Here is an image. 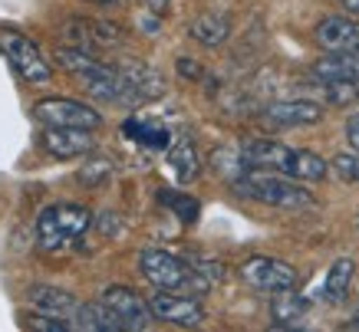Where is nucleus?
<instances>
[{"mask_svg": "<svg viewBox=\"0 0 359 332\" xmlns=\"http://www.w3.org/2000/svg\"><path fill=\"white\" fill-rule=\"evenodd\" d=\"M56 63L86 89L89 96L102 99V102H126V89H122L119 66H109L96 60L93 50H79V46H60L56 50Z\"/></svg>", "mask_w": 359, "mask_h": 332, "instance_id": "1", "label": "nucleus"}, {"mask_svg": "<svg viewBox=\"0 0 359 332\" xmlns=\"http://www.w3.org/2000/svg\"><path fill=\"white\" fill-rule=\"evenodd\" d=\"M238 191L248 194L250 201L267 204V207H283V211H306L313 207V194L300 188L297 178L280 172H267V168H244L238 174Z\"/></svg>", "mask_w": 359, "mask_h": 332, "instance_id": "2", "label": "nucleus"}, {"mask_svg": "<svg viewBox=\"0 0 359 332\" xmlns=\"http://www.w3.org/2000/svg\"><path fill=\"white\" fill-rule=\"evenodd\" d=\"M89 214L79 204H53L36 217V247L46 254H63L89 230Z\"/></svg>", "mask_w": 359, "mask_h": 332, "instance_id": "3", "label": "nucleus"}, {"mask_svg": "<svg viewBox=\"0 0 359 332\" xmlns=\"http://www.w3.org/2000/svg\"><path fill=\"white\" fill-rule=\"evenodd\" d=\"M139 267H142V277L158 289H175V293H195V296H201L211 286L188 260L175 257L168 250H142Z\"/></svg>", "mask_w": 359, "mask_h": 332, "instance_id": "4", "label": "nucleus"}, {"mask_svg": "<svg viewBox=\"0 0 359 332\" xmlns=\"http://www.w3.org/2000/svg\"><path fill=\"white\" fill-rule=\"evenodd\" d=\"M0 53L7 56V63L13 66V73L20 76L30 86H46L53 83V66L46 63V56L40 53V46L30 36H23L20 30L4 27L0 30Z\"/></svg>", "mask_w": 359, "mask_h": 332, "instance_id": "5", "label": "nucleus"}, {"mask_svg": "<svg viewBox=\"0 0 359 332\" xmlns=\"http://www.w3.org/2000/svg\"><path fill=\"white\" fill-rule=\"evenodd\" d=\"M33 116L43 125H63V129H99L102 116L86 102L76 99H40L33 106Z\"/></svg>", "mask_w": 359, "mask_h": 332, "instance_id": "6", "label": "nucleus"}, {"mask_svg": "<svg viewBox=\"0 0 359 332\" xmlns=\"http://www.w3.org/2000/svg\"><path fill=\"white\" fill-rule=\"evenodd\" d=\"M241 277L244 283L261 293H283V289H294L297 286V273L290 263H283L277 257H250L244 267H241Z\"/></svg>", "mask_w": 359, "mask_h": 332, "instance_id": "7", "label": "nucleus"}, {"mask_svg": "<svg viewBox=\"0 0 359 332\" xmlns=\"http://www.w3.org/2000/svg\"><path fill=\"white\" fill-rule=\"evenodd\" d=\"M241 165L244 168H267V172H280L294 178L297 148H287V145L271 139H250L241 145Z\"/></svg>", "mask_w": 359, "mask_h": 332, "instance_id": "8", "label": "nucleus"}, {"mask_svg": "<svg viewBox=\"0 0 359 332\" xmlns=\"http://www.w3.org/2000/svg\"><path fill=\"white\" fill-rule=\"evenodd\" d=\"M149 306H152L155 319L172 322V326H185V329H191V326H201V322H205L201 303H198L195 296L175 293V289H158V293H152Z\"/></svg>", "mask_w": 359, "mask_h": 332, "instance_id": "9", "label": "nucleus"}, {"mask_svg": "<svg viewBox=\"0 0 359 332\" xmlns=\"http://www.w3.org/2000/svg\"><path fill=\"white\" fill-rule=\"evenodd\" d=\"M122 89H126V106H142V102H152V99L165 96V79L158 69L145 63H122Z\"/></svg>", "mask_w": 359, "mask_h": 332, "instance_id": "10", "label": "nucleus"}, {"mask_svg": "<svg viewBox=\"0 0 359 332\" xmlns=\"http://www.w3.org/2000/svg\"><path fill=\"white\" fill-rule=\"evenodd\" d=\"M102 303L109 306L116 316L122 319V326H126V332H139L149 326V319H152V306L142 300L135 289L129 286H109L102 289Z\"/></svg>", "mask_w": 359, "mask_h": 332, "instance_id": "11", "label": "nucleus"}, {"mask_svg": "<svg viewBox=\"0 0 359 332\" xmlns=\"http://www.w3.org/2000/svg\"><path fill=\"white\" fill-rule=\"evenodd\" d=\"M43 148L53 155V158H79V155H89L96 148V139H93V129H63V125H46L43 135Z\"/></svg>", "mask_w": 359, "mask_h": 332, "instance_id": "12", "label": "nucleus"}, {"mask_svg": "<svg viewBox=\"0 0 359 332\" xmlns=\"http://www.w3.org/2000/svg\"><path fill=\"white\" fill-rule=\"evenodd\" d=\"M313 76L320 83H359V50H327L316 60Z\"/></svg>", "mask_w": 359, "mask_h": 332, "instance_id": "13", "label": "nucleus"}, {"mask_svg": "<svg viewBox=\"0 0 359 332\" xmlns=\"http://www.w3.org/2000/svg\"><path fill=\"white\" fill-rule=\"evenodd\" d=\"M30 306L36 312H50V316H60L73 326L76 319V310H79V300L73 293L66 289H56V286H30Z\"/></svg>", "mask_w": 359, "mask_h": 332, "instance_id": "14", "label": "nucleus"}, {"mask_svg": "<svg viewBox=\"0 0 359 332\" xmlns=\"http://www.w3.org/2000/svg\"><path fill=\"white\" fill-rule=\"evenodd\" d=\"M316 43L323 50H359V23L349 17H327L316 27Z\"/></svg>", "mask_w": 359, "mask_h": 332, "instance_id": "15", "label": "nucleus"}, {"mask_svg": "<svg viewBox=\"0 0 359 332\" xmlns=\"http://www.w3.org/2000/svg\"><path fill=\"white\" fill-rule=\"evenodd\" d=\"M267 122L273 125H313L323 118V109L320 102H310V99H294V102H273L264 112Z\"/></svg>", "mask_w": 359, "mask_h": 332, "instance_id": "16", "label": "nucleus"}, {"mask_svg": "<svg viewBox=\"0 0 359 332\" xmlns=\"http://www.w3.org/2000/svg\"><path fill=\"white\" fill-rule=\"evenodd\" d=\"M73 329H86V332H126L122 319L106 306V303H79Z\"/></svg>", "mask_w": 359, "mask_h": 332, "instance_id": "17", "label": "nucleus"}, {"mask_svg": "<svg viewBox=\"0 0 359 332\" xmlns=\"http://www.w3.org/2000/svg\"><path fill=\"white\" fill-rule=\"evenodd\" d=\"M353 277H356V263L349 257H339L333 267H330V273H327V279H323V289H320V296L327 303H343L346 300V293H349V286H353Z\"/></svg>", "mask_w": 359, "mask_h": 332, "instance_id": "18", "label": "nucleus"}, {"mask_svg": "<svg viewBox=\"0 0 359 332\" xmlns=\"http://www.w3.org/2000/svg\"><path fill=\"white\" fill-rule=\"evenodd\" d=\"M188 33L195 36L198 43L221 46L231 36V20L224 17V13H201V17H195V20H191Z\"/></svg>", "mask_w": 359, "mask_h": 332, "instance_id": "19", "label": "nucleus"}, {"mask_svg": "<svg viewBox=\"0 0 359 332\" xmlns=\"http://www.w3.org/2000/svg\"><path fill=\"white\" fill-rule=\"evenodd\" d=\"M168 165L175 168V174H178V181H195L198 178V151H195V145L188 139H182V141H175V148L168 151Z\"/></svg>", "mask_w": 359, "mask_h": 332, "instance_id": "20", "label": "nucleus"}, {"mask_svg": "<svg viewBox=\"0 0 359 332\" xmlns=\"http://www.w3.org/2000/svg\"><path fill=\"white\" fill-rule=\"evenodd\" d=\"M306 303L300 296H294L290 289H283V293H273V306H271V316L277 326H294L300 316H304Z\"/></svg>", "mask_w": 359, "mask_h": 332, "instance_id": "21", "label": "nucleus"}, {"mask_svg": "<svg viewBox=\"0 0 359 332\" xmlns=\"http://www.w3.org/2000/svg\"><path fill=\"white\" fill-rule=\"evenodd\" d=\"M122 132L129 135V139L142 141V145H152V148H165L168 145V132L162 125H152V122H142V118H129Z\"/></svg>", "mask_w": 359, "mask_h": 332, "instance_id": "22", "label": "nucleus"}, {"mask_svg": "<svg viewBox=\"0 0 359 332\" xmlns=\"http://www.w3.org/2000/svg\"><path fill=\"white\" fill-rule=\"evenodd\" d=\"M327 174V161L313 155V151H297V165H294V178L297 181H320Z\"/></svg>", "mask_w": 359, "mask_h": 332, "instance_id": "23", "label": "nucleus"}, {"mask_svg": "<svg viewBox=\"0 0 359 332\" xmlns=\"http://www.w3.org/2000/svg\"><path fill=\"white\" fill-rule=\"evenodd\" d=\"M333 172L343 178V181H359V151H343L333 158Z\"/></svg>", "mask_w": 359, "mask_h": 332, "instance_id": "24", "label": "nucleus"}, {"mask_svg": "<svg viewBox=\"0 0 359 332\" xmlns=\"http://www.w3.org/2000/svg\"><path fill=\"white\" fill-rule=\"evenodd\" d=\"M109 172H112V165L106 158H99V161H89L86 168L79 172V181L83 184H89V188H99V184L109 178Z\"/></svg>", "mask_w": 359, "mask_h": 332, "instance_id": "25", "label": "nucleus"}, {"mask_svg": "<svg viewBox=\"0 0 359 332\" xmlns=\"http://www.w3.org/2000/svg\"><path fill=\"white\" fill-rule=\"evenodd\" d=\"M162 201L168 204V207H175V211H178V217H182V221H188V224L198 217V201H195V198H185V194H162Z\"/></svg>", "mask_w": 359, "mask_h": 332, "instance_id": "26", "label": "nucleus"}, {"mask_svg": "<svg viewBox=\"0 0 359 332\" xmlns=\"http://www.w3.org/2000/svg\"><path fill=\"white\" fill-rule=\"evenodd\" d=\"M89 30H93V40L99 46H116L122 43V33L116 23H102V20H89Z\"/></svg>", "mask_w": 359, "mask_h": 332, "instance_id": "27", "label": "nucleus"}, {"mask_svg": "<svg viewBox=\"0 0 359 332\" xmlns=\"http://www.w3.org/2000/svg\"><path fill=\"white\" fill-rule=\"evenodd\" d=\"M30 329H40V332H69L73 326L66 319H60V316H50V312H36V316H30V322H27Z\"/></svg>", "mask_w": 359, "mask_h": 332, "instance_id": "28", "label": "nucleus"}, {"mask_svg": "<svg viewBox=\"0 0 359 332\" xmlns=\"http://www.w3.org/2000/svg\"><path fill=\"white\" fill-rule=\"evenodd\" d=\"M346 141L353 145V151H359V112L346 118Z\"/></svg>", "mask_w": 359, "mask_h": 332, "instance_id": "29", "label": "nucleus"}, {"mask_svg": "<svg viewBox=\"0 0 359 332\" xmlns=\"http://www.w3.org/2000/svg\"><path fill=\"white\" fill-rule=\"evenodd\" d=\"M178 73L182 76H201V69H198L195 63H188V60H178Z\"/></svg>", "mask_w": 359, "mask_h": 332, "instance_id": "30", "label": "nucleus"}, {"mask_svg": "<svg viewBox=\"0 0 359 332\" xmlns=\"http://www.w3.org/2000/svg\"><path fill=\"white\" fill-rule=\"evenodd\" d=\"M145 4H149V11H152V13H165L172 0H145Z\"/></svg>", "mask_w": 359, "mask_h": 332, "instance_id": "31", "label": "nucleus"}, {"mask_svg": "<svg viewBox=\"0 0 359 332\" xmlns=\"http://www.w3.org/2000/svg\"><path fill=\"white\" fill-rule=\"evenodd\" d=\"M93 4H106V7H112V4H119V0H93Z\"/></svg>", "mask_w": 359, "mask_h": 332, "instance_id": "32", "label": "nucleus"}, {"mask_svg": "<svg viewBox=\"0 0 359 332\" xmlns=\"http://www.w3.org/2000/svg\"><path fill=\"white\" fill-rule=\"evenodd\" d=\"M349 329H359V316H356V319H353V322H349Z\"/></svg>", "mask_w": 359, "mask_h": 332, "instance_id": "33", "label": "nucleus"}]
</instances>
